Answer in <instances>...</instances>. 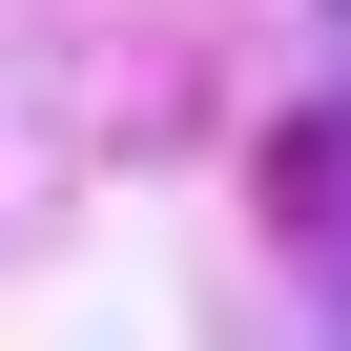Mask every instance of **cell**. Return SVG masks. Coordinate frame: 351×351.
Here are the masks:
<instances>
[{
  "label": "cell",
  "mask_w": 351,
  "mask_h": 351,
  "mask_svg": "<svg viewBox=\"0 0 351 351\" xmlns=\"http://www.w3.org/2000/svg\"><path fill=\"white\" fill-rule=\"evenodd\" d=\"M310 21H351V0H310Z\"/></svg>",
  "instance_id": "2"
},
{
  "label": "cell",
  "mask_w": 351,
  "mask_h": 351,
  "mask_svg": "<svg viewBox=\"0 0 351 351\" xmlns=\"http://www.w3.org/2000/svg\"><path fill=\"white\" fill-rule=\"evenodd\" d=\"M269 207H289V248H310V289L351 310V83H330V104H310V124L269 145Z\"/></svg>",
  "instance_id": "1"
}]
</instances>
